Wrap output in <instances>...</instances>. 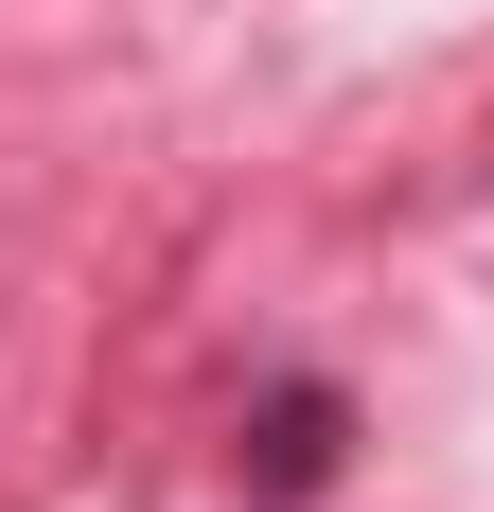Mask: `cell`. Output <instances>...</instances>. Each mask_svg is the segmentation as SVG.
Here are the masks:
<instances>
[{
    "label": "cell",
    "instance_id": "1",
    "mask_svg": "<svg viewBox=\"0 0 494 512\" xmlns=\"http://www.w3.org/2000/svg\"><path fill=\"white\" fill-rule=\"evenodd\" d=\"M336 477V389H265L247 407V495H318Z\"/></svg>",
    "mask_w": 494,
    "mask_h": 512
}]
</instances>
